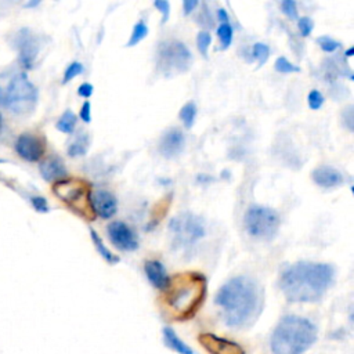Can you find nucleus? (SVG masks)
<instances>
[{
	"mask_svg": "<svg viewBox=\"0 0 354 354\" xmlns=\"http://www.w3.org/2000/svg\"><path fill=\"white\" fill-rule=\"evenodd\" d=\"M214 303L227 326L243 328L253 324L261 313L263 289L256 279L238 275L220 286Z\"/></svg>",
	"mask_w": 354,
	"mask_h": 354,
	"instance_id": "obj_1",
	"label": "nucleus"
},
{
	"mask_svg": "<svg viewBox=\"0 0 354 354\" xmlns=\"http://www.w3.org/2000/svg\"><path fill=\"white\" fill-rule=\"evenodd\" d=\"M335 270L328 263L297 261L286 267L279 278V288L293 303L318 301L332 285Z\"/></svg>",
	"mask_w": 354,
	"mask_h": 354,
	"instance_id": "obj_2",
	"label": "nucleus"
},
{
	"mask_svg": "<svg viewBox=\"0 0 354 354\" xmlns=\"http://www.w3.org/2000/svg\"><path fill=\"white\" fill-rule=\"evenodd\" d=\"M206 288L207 281L201 272L185 271L171 277L162 297L165 311L174 319L191 318L202 306Z\"/></svg>",
	"mask_w": 354,
	"mask_h": 354,
	"instance_id": "obj_3",
	"label": "nucleus"
},
{
	"mask_svg": "<svg viewBox=\"0 0 354 354\" xmlns=\"http://www.w3.org/2000/svg\"><path fill=\"white\" fill-rule=\"evenodd\" d=\"M317 333V326L310 319L285 315L271 335V351L272 354H304L315 343Z\"/></svg>",
	"mask_w": 354,
	"mask_h": 354,
	"instance_id": "obj_4",
	"label": "nucleus"
},
{
	"mask_svg": "<svg viewBox=\"0 0 354 354\" xmlns=\"http://www.w3.org/2000/svg\"><path fill=\"white\" fill-rule=\"evenodd\" d=\"M36 86L21 71L0 73V105L15 115L30 113L37 104Z\"/></svg>",
	"mask_w": 354,
	"mask_h": 354,
	"instance_id": "obj_5",
	"label": "nucleus"
},
{
	"mask_svg": "<svg viewBox=\"0 0 354 354\" xmlns=\"http://www.w3.org/2000/svg\"><path fill=\"white\" fill-rule=\"evenodd\" d=\"M54 194L76 214L93 220L95 213L91 206V185L82 178H62L54 184Z\"/></svg>",
	"mask_w": 354,
	"mask_h": 354,
	"instance_id": "obj_6",
	"label": "nucleus"
},
{
	"mask_svg": "<svg viewBox=\"0 0 354 354\" xmlns=\"http://www.w3.org/2000/svg\"><path fill=\"white\" fill-rule=\"evenodd\" d=\"M171 234L173 246L178 250H187L196 245L206 235V228L203 220L189 212L181 213L171 218L169 224Z\"/></svg>",
	"mask_w": 354,
	"mask_h": 354,
	"instance_id": "obj_7",
	"label": "nucleus"
},
{
	"mask_svg": "<svg viewBox=\"0 0 354 354\" xmlns=\"http://www.w3.org/2000/svg\"><path fill=\"white\" fill-rule=\"evenodd\" d=\"M246 232L257 239L271 241L275 238L279 230V214L267 206L252 205L243 217Z\"/></svg>",
	"mask_w": 354,
	"mask_h": 354,
	"instance_id": "obj_8",
	"label": "nucleus"
},
{
	"mask_svg": "<svg viewBox=\"0 0 354 354\" xmlns=\"http://www.w3.org/2000/svg\"><path fill=\"white\" fill-rule=\"evenodd\" d=\"M192 54L189 48L178 40H167L159 43L156 51V65L166 76L183 73L189 69Z\"/></svg>",
	"mask_w": 354,
	"mask_h": 354,
	"instance_id": "obj_9",
	"label": "nucleus"
},
{
	"mask_svg": "<svg viewBox=\"0 0 354 354\" xmlns=\"http://www.w3.org/2000/svg\"><path fill=\"white\" fill-rule=\"evenodd\" d=\"M12 44L18 50L19 64L26 69H32L41 47L40 37L29 28H22L14 35Z\"/></svg>",
	"mask_w": 354,
	"mask_h": 354,
	"instance_id": "obj_10",
	"label": "nucleus"
},
{
	"mask_svg": "<svg viewBox=\"0 0 354 354\" xmlns=\"http://www.w3.org/2000/svg\"><path fill=\"white\" fill-rule=\"evenodd\" d=\"M106 235L111 243L122 252H133L138 249L136 232L123 221H112L106 225Z\"/></svg>",
	"mask_w": 354,
	"mask_h": 354,
	"instance_id": "obj_11",
	"label": "nucleus"
},
{
	"mask_svg": "<svg viewBox=\"0 0 354 354\" xmlns=\"http://www.w3.org/2000/svg\"><path fill=\"white\" fill-rule=\"evenodd\" d=\"M44 149H46V145L43 140L30 133L21 134L15 141L17 153L28 162L39 160L44 155Z\"/></svg>",
	"mask_w": 354,
	"mask_h": 354,
	"instance_id": "obj_12",
	"label": "nucleus"
},
{
	"mask_svg": "<svg viewBox=\"0 0 354 354\" xmlns=\"http://www.w3.org/2000/svg\"><path fill=\"white\" fill-rule=\"evenodd\" d=\"M199 343L209 354H245L242 346H239L238 343L213 333L201 335Z\"/></svg>",
	"mask_w": 354,
	"mask_h": 354,
	"instance_id": "obj_13",
	"label": "nucleus"
},
{
	"mask_svg": "<svg viewBox=\"0 0 354 354\" xmlns=\"http://www.w3.org/2000/svg\"><path fill=\"white\" fill-rule=\"evenodd\" d=\"M185 147V137L180 129H169L163 133L159 141V152L167 159L178 156Z\"/></svg>",
	"mask_w": 354,
	"mask_h": 354,
	"instance_id": "obj_14",
	"label": "nucleus"
},
{
	"mask_svg": "<svg viewBox=\"0 0 354 354\" xmlns=\"http://www.w3.org/2000/svg\"><path fill=\"white\" fill-rule=\"evenodd\" d=\"M91 206L95 216H100L101 218H111L118 210V199L106 189H97L91 192Z\"/></svg>",
	"mask_w": 354,
	"mask_h": 354,
	"instance_id": "obj_15",
	"label": "nucleus"
},
{
	"mask_svg": "<svg viewBox=\"0 0 354 354\" xmlns=\"http://www.w3.org/2000/svg\"><path fill=\"white\" fill-rule=\"evenodd\" d=\"M313 181L321 188H336L344 184V176L332 166H319L311 173Z\"/></svg>",
	"mask_w": 354,
	"mask_h": 354,
	"instance_id": "obj_16",
	"label": "nucleus"
},
{
	"mask_svg": "<svg viewBox=\"0 0 354 354\" xmlns=\"http://www.w3.org/2000/svg\"><path fill=\"white\" fill-rule=\"evenodd\" d=\"M144 271L153 288L159 290H165L167 288L170 277L167 275L163 263L159 260H147L144 264Z\"/></svg>",
	"mask_w": 354,
	"mask_h": 354,
	"instance_id": "obj_17",
	"label": "nucleus"
},
{
	"mask_svg": "<svg viewBox=\"0 0 354 354\" xmlns=\"http://www.w3.org/2000/svg\"><path fill=\"white\" fill-rule=\"evenodd\" d=\"M40 174L46 181H59L62 178H65L66 176V169L64 162L57 158V156H51L44 159L40 166H39Z\"/></svg>",
	"mask_w": 354,
	"mask_h": 354,
	"instance_id": "obj_18",
	"label": "nucleus"
},
{
	"mask_svg": "<svg viewBox=\"0 0 354 354\" xmlns=\"http://www.w3.org/2000/svg\"><path fill=\"white\" fill-rule=\"evenodd\" d=\"M163 340H165V344L171 348L173 351L178 353V354H194L191 347H188L178 336L177 333L170 328V326H166L163 328Z\"/></svg>",
	"mask_w": 354,
	"mask_h": 354,
	"instance_id": "obj_19",
	"label": "nucleus"
},
{
	"mask_svg": "<svg viewBox=\"0 0 354 354\" xmlns=\"http://www.w3.org/2000/svg\"><path fill=\"white\" fill-rule=\"evenodd\" d=\"M90 235H91V241H93V243H94V246H95L98 254H100L106 263H109L111 266H113V264H118V263L120 261V259H119L118 256H115V254L104 245L102 239L100 238V235H98L93 228L90 230Z\"/></svg>",
	"mask_w": 354,
	"mask_h": 354,
	"instance_id": "obj_20",
	"label": "nucleus"
},
{
	"mask_svg": "<svg viewBox=\"0 0 354 354\" xmlns=\"http://www.w3.org/2000/svg\"><path fill=\"white\" fill-rule=\"evenodd\" d=\"M76 122H77L76 115H75L72 111L66 109V111L61 115V118L58 119V122H57V129H58L59 131H62V133L72 134L73 130H75V127H76Z\"/></svg>",
	"mask_w": 354,
	"mask_h": 354,
	"instance_id": "obj_21",
	"label": "nucleus"
},
{
	"mask_svg": "<svg viewBox=\"0 0 354 354\" xmlns=\"http://www.w3.org/2000/svg\"><path fill=\"white\" fill-rule=\"evenodd\" d=\"M87 149H88V136L83 133V134L77 136V138L68 147V155L71 158L83 156V155H86Z\"/></svg>",
	"mask_w": 354,
	"mask_h": 354,
	"instance_id": "obj_22",
	"label": "nucleus"
},
{
	"mask_svg": "<svg viewBox=\"0 0 354 354\" xmlns=\"http://www.w3.org/2000/svg\"><path fill=\"white\" fill-rule=\"evenodd\" d=\"M196 115H198V108L194 102H187L180 109V119H181L185 129H191L194 126Z\"/></svg>",
	"mask_w": 354,
	"mask_h": 354,
	"instance_id": "obj_23",
	"label": "nucleus"
},
{
	"mask_svg": "<svg viewBox=\"0 0 354 354\" xmlns=\"http://www.w3.org/2000/svg\"><path fill=\"white\" fill-rule=\"evenodd\" d=\"M216 33L221 43V50H227L230 47V44L232 43V37H234L232 26L230 24H220Z\"/></svg>",
	"mask_w": 354,
	"mask_h": 354,
	"instance_id": "obj_24",
	"label": "nucleus"
},
{
	"mask_svg": "<svg viewBox=\"0 0 354 354\" xmlns=\"http://www.w3.org/2000/svg\"><path fill=\"white\" fill-rule=\"evenodd\" d=\"M147 35H148V26H147V24H145L144 21H138V22L134 25V28H133V30H131V35H130L129 41H127L126 46H127V47L136 46V44L140 43Z\"/></svg>",
	"mask_w": 354,
	"mask_h": 354,
	"instance_id": "obj_25",
	"label": "nucleus"
},
{
	"mask_svg": "<svg viewBox=\"0 0 354 354\" xmlns=\"http://www.w3.org/2000/svg\"><path fill=\"white\" fill-rule=\"evenodd\" d=\"M252 55H253V58H256L259 61V68H260L267 62V59L270 57V47L261 41L254 43L252 46Z\"/></svg>",
	"mask_w": 354,
	"mask_h": 354,
	"instance_id": "obj_26",
	"label": "nucleus"
},
{
	"mask_svg": "<svg viewBox=\"0 0 354 354\" xmlns=\"http://www.w3.org/2000/svg\"><path fill=\"white\" fill-rule=\"evenodd\" d=\"M212 44V36L207 30H201L196 35V47L199 50V53L206 58L207 57V50Z\"/></svg>",
	"mask_w": 354,
	"mask_h": 354,
	"instance_id": "obj_27",
	"label": "nucleus"
},
{
	"mask_svg": "<svg viewBox=\"0 0 354 354\" xmlns=\"http://www.w3.org/2000/svg\"><path fill=\"white\" fill-rule=\"evenodd\" d=\"M318 43V46L325 51V53H335L336 50L340 48V41L332 39L330 36H319L315 40Z\"/></svg>",
	"mask_w": 354,
	"mask_h": 354,
	"instance_id": "obj_28",
	"label": "nucleus"
},
{
	"mask_svg": "<svg viewBox=\"0 0 354 354\" xmlns=\"http://www.w3.org/2000/svg\"><path fill=\"white\" fill-rule=\"evenodd\" d=\"M275 71L281 73H295V72H300V68L292 64L290 61H288V58L279 57L275 61Z\"/></svg>",
	"mask_w": 354,
	"mask_h": 354,
	"instance_id": "obj_29",
	"label": "nucleus"
},
{
	"mask_svg": "<svg viewBox=\"0 0 354 354\" xmlns=\"http://www.w3.org/2000/svg\"><path fill=\"white\" fill-rule=\"evenodd\" d=\"M82 72H83V65H82L80 62H77V61H75V62H71V64L66 66L65 72H64V79H62V83L65 84V83L71 82L73 77H76V76H77V75H80Z\"/></svg>",
	"mask_w": 354,
	"mask_h": 354,
	"instance_id": "obj_30",
	"label": "nucleus"
},
{
	"mask_svg": "<svg viewBox=\"0 0 354 354\" xmlns=\"http://www.w3.org/2000/svg\"><path fill=\"white\" fill-rule=\"evenodd\" d=\"M324 95H322V93L321 91H318V90H311L310 93H308V95H307V104H308V106L313 109V111H317V109H319L322 105H324Z\"/></svg>",
	"mask_w": 354,
	"mask_h": 354,
	"instance_id": "obj_31",
	"label": "nucleus"
},
{
	"mask_svg": "<svg viewBox=\"0 0 354 354\" xmlns=\"http://www.w3.org/2000/svg\"><path fill=\"white\" fill-rule=\"evenodd\" d=\"M297 28H299V32L303 37H307L311 32H313V28H314V22L311 18L308 17H300L297 18Z\"/></svg>",
	"mask_w": 354,
	"mask_h": 354,
	"instance_id": "obj_32",
	"label": "nucleus"
},
{
	"mask_svg": "<svg viewBox=\"0 0 354 354\" xmlns=\"http://www.w3.org/2000/svg\"><path fill=\"white\" fill-rule=\"evenodd\" d=\"M153 7H156L160 11V14H162L160 24L165 25L169 21V17H170V3L167 0H155Z\"/></svg>",
	"mask_w": 354,
	"mask_h": 354,
	"instance_id": "obj_33",
	"label": "nucleus"
},
{
	"mask_svg": "<svg viewBox=\"0 0 354 354\" xmlns=\"http://www.w3.org/2000/svg\"><path fill=\"white\" fill-rule=\"evenodd\" d=\"M281 10L288 18L297 19V6L293 0H283L281 3Z\"/></svg>",
	"mask_w": 354,
	"mask_h": 354,
	"instance_id": "obj_34",
	"label": "nucleus"
},
{
	"mask_svg": "<svg viewBox=\"0 0 354 354\" xmlns=\"http://www.w3.org/2000/svg\"><path fill=\"white\" fill-rule=\"evenodd\" d=\"M353 109H354V106H353V105H348V106H346V108L343 109V112H342L343 124L346 126V129H347L348 131H353V129H354V118H353Z\"/></svg>",
	"mask_w": 354,
	"mask_h": 354,
	"instance_id": "obj_35",
	"label": "nucleus"
},
{
	"mask_svg": "<svg viewBox=\"0 0 354 354\" xmlns=\"http://www.w3.org/2000/svg\"><path fill=\"white\" fill-rule=\"evenodd\" d=\"M30 202H32L33 207L37 212H40V213H47L48 212V205H47L46 198H43V196H32Z\"/></svg>",
	"mask_w": 354,
	"mask_h": 354,
	"instance_id": "obj_36",
	"label": "nucleus"
},
{
	"mask_svg": "<svg viewBox=\"0 0 354 354\" xmlns=\"http://www.w3.org/2000/svg\"><path fill=\"white\" fill-rule=\"evenodd\" d=\"M80 119L84 123H90L91 122V105L90 101H84L82 108H80Z\"/></svg>",
	"mask_w": 354,
	"mask_h": 354,
	"instance_id": "obj_37",
	"label": "nucleus"
},
{
	"mask_svg": "<svg viewBox=\"0 0 354 354\" xmlns=\"http://www.w3.org/2000/svg\"><path fill=\"white\" fill-rule=\"evenodd\" d=\"M93 91H94V87H93L91 83H82L77 88V94L83 98H90Z\"/></svg>",
	"mask_w": 354,
	"mask_h": 354,
	"instance_id": "obj_38",
	"label": "nucleus"
},
{
	"mask_svg": "<svg viewBox=\"0 0 354 354\" xmlns=\"http://www.w3.org/2000/svg\"><path fill=\"white\" fill-rule=\"evenodd\" d=\"M198 1L196 0H185L183 3V11H184V15H188L195 7H198Z\"/></svg>",
	"mask_w": 354,
	"mask_h": 354,
	"instance_id": "obj_39",
	"label": "nucleus"
},
{
	"mask_svg": "<svg viewBox=\"0 0 354 354\" xmlns=\"http://www.w3.org/2000/svg\"><path fill=\"white\" fill-rule=\"evenodd\" d=\"M217 17L220 19V24H228V15H227V11L224 8L217 10Z\"/></svg>",
	"mask_w": 354,
	"mask_h": 354,
	"instance_id": "obj_40",
	"label": "nucleus"
},
{
	"mask_svg": "<svg viewBox=\"0 0 354 354\" xmlns=\"http://www.w3.org/2000/svg\"><path fill=\"white\" fill-rule=\"evenodd\" d=\"M353 53H354V48H353V47H350V48L344 53V57H346V58H350V57L353 55Z\"/></svg>",
	"mask_w": 354,
	"mask_h": 354,
	"instance_id": "obj_41",
	"label": "nucleus"
},
{
	"mask_svg": "<svg viewBox=\"0 0 354 354\" xmlns=\"http://www.w3.org/2000/svg\"><path fill=\"white\" fill-rule=\"evenodd\" d=\"M36 4H39V1H35V3H29V4H26V7H32V6H36Z\"/></svg>",
	"mask_w": 354,
	"mask_h": 354,
	"instance_id": "obj_42",
	"label": "nucleus"
},
{
	"mask_svg": "<svg viewBox=\"0 0 354 354\" xmlns=\"http://www.w3.org/2000/svg\"><path fill=\"white\" fill-rule=\"evenodd\" d=\"M1 126H3V118H1V115H0V130H1Z\"/></svg>",
	"mask_w": 354,
	"mask_h": 354,
	"instance_id": "obj_43",
	"label": "nucleus"
}]
</instances>
